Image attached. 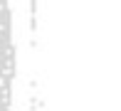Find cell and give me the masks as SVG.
<instances>
[{"label":"cell","mask_w":121,"mask_h":111,"mask_svg":"<svg viewBox=\"0 0 121 111\" xmlns=\"http://www.w3.org/2000/svg\"><path fill=\"white\" fill-rule=\"evenodd\" d=\"M0 32H8V27H5V25H3V22H0Z\"/></svg>","instance_id":"cell-1"}]
</instances>
